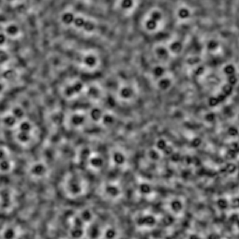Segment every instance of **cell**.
<instances>
[{
	"label": "cell",
	"instance_id": "9c48e42d",
	"mask_svg": "<svg viewBox=\"0 0 239 239\" xmlns=\"http://www.w3.org/2000/svg\"><path fill=\"white\" fill-rule=\"evenodd\" d=\"M232 18H233V30H238L239 31V0L237 3V5H236L235 8H233V13H232Z\"/></svg>",
	"mask_w": 239,
	"mask_h": 239
},
{
	"label": "cell",
	"instance_id": "30bf717a",
	"mask_svg": "<svg viewBox=\"0 0 239 239\" xmlns=\"http://www.w3.org/2000/svg\"><path fill=\"white\" fill-rule=\"evenodd\" d=\"M169 207L172 212L176 213H180L182 208V202L180 200H178V199H174V200H172L170 202Z\"/></svg>",
	"mask_w": 239,
	"mask_h": 239
},
{
	"label": "cell",
	"instance_id": "cb8c5ba5",
	"mask_svg": "<svg viewBox=\"0 0 239 239\" xmlns=\"http://www.w3.org/2000/svg\"><path fill=\"white\" fill-rule=\"evenodd\" d=\"M201 144V140L199 139V138H195L194 139H193V141H192V146L194 148H197V147H199Z\"/></svg>",
	"mask_w": 239,
	"mask_h": 239
},
{
	"label": "cell",
	"instance_id": "2e32d148",
	"mask_svg": "<svg viewBox=\"0 0 239 239\" xmlns=\"http://www.w3.org/2000/svg\"><path fill=\"white\" fill-rule=\"evenodd\" d=\"M224 169L227 173L231 174L236 172V171L237 170V166L236 165L233 163H228L227 164V165L225 166Z\"/></svg>",
	"mask_w": 239,
	"mask_h": 239
},
{
	"label": "cell",
	"instance_id": "7402d4cb",
	"mask_svg": "<svg viewBox=\"0 0 239 239\" xmlns=\"http://www.w3.org/2000/svg\"><path fill=\"white\" fill-rule=\"evenodd\" d=\"M205 119L208 122H212L216 119V115L213 113H208L205 116Z\"/></svg>",
	"mask_w": 239,
	"mask_h": 239
},
{
	"label": "cell",
	"instance_id": "5bb4252c",
	"mask_svg": "<svg viewBox=\"0 0 239 239\" xmlns=\"http://www.w3.org/2000/svg\"><path fill=\"white\" fill-rule=\"evenodd\" d=\"M104 236L106 239H115L117 236V231L113 228H108L104 232Z\"/></svg>",
	"mask_w": 239,
	"mask_h": 239
},
{
	"label": "cell",
	"instance_id": "52a82bcc",
	"mask_svg": "<svg viewBox=\"0 0 239 239\" xmlns=\"http://www.w3.org/2000/svg\"><path fill=\"white\" fill-rule=\"evenodd\" d=\"M102 231L97 223H93L88 229V236L90 239H98Z\"/></svg>",
	"mask_w": 239,
	"mask_h": 239
},
{
	"label": "cell",
	"instance_id": "4fadbf2b",
	"mask_svg": "<svg viewBox=\"0 0 239 239\" xmlns=\"http://www.w3.org/2000/svg\"><path fill=\"white\" fill-rule=\"evenodd\" d=\"M220 43L217 39H210L206 44V48L209 51H214L218 48Z\"/></svg>",
	"mask_w": 239,
	"mask_h": 239
},
{
	"label": "cell",
	"instance_id": "5b68a950",
	"mask_svg": "<svg viewBox=\"0 0 239 239\" xmlns=\"http://www.w3.org/2000/svg\"><path fill=\"white\" fill-rule=\"evenodd\" d=\"M19 228L16 225H8L1 229L0 237L1 239H18L19 237Z\"/></svg>",
	"mask_w": 239,
	"mask_h": 239
},
{
	"label": "cell",
	"instance_id": "9a60e30c",
	"mask_svg": "<svg viewBox=\"0 0 239 239\" xmlns=\"http://www.w3.org/2000/svg\"><path fill=\"white\" fill-rule=\"evenodd\" d=\"M233 86L230 84H229V83H227V84H225L222 87V93L224 94V95H226L227 97L229 96V95H231L232 93H233Z\"/></svg>",
	"mask_w": 239,
	"mask_h": 239
},
{
	"label": "cell",
	"instance_id": "ffe728a7",
	"mask_svg": "<svg viewBox=\"0 0 239 239\" xmlns=\"http://www.w3.org/2000/svg\"><path fill=\"white\" fill-rule=\"evenodd\" d=\"M228 134L231 136H236L238 134V130L236 127H229L228 130H227Z\"/></svg>",
	"mask_w": 239,
	"mask_h": 239
},
{
	"label": "cell",
	"instance_id": "ba28073f",
	"mask_svg": "<svg viewBox=\"0 0 239 239\" xmlns=\"http://www.w3.org/2000/svg\"><path fill=\"white\" fill-rule=\"evenodd\" d=\"M105 192L108 197L111 198L117 197L120 194V189L115 184H108L105 187Z\"/></svg>",
	"mask_w": 239,
	"mask_h": 239
},
{
	"label": "cell",
	"instance_id": "484cf974",
	"mask_svg": "<svg viewBox=\"0 0 239 239\" xmlns=\"http://www.w3.org/2000/svg\"><path fill=\"white\" fill-rule=\"evenodd\" d=\"M217 98H218V101H219V102L220 103V102H224L225 99H227V96L225 95H224L223 93H222V94H220V95L217 97Z\"/></svg>",
	"mask_w": 239,
	"mask_h": 239
},
{
	"label": "cell",
	"instance_id": "6da1fadb",
	"mask_svg": "<svg viewBox=\"0 0 239 239\" xmlns=\"http://www.w3.org/2000/svg\"><path fill=\"white\" fill-rule=\"evenodd\" d=\"M45 134L41 116L28 97L16 95L0 108V140L18 154L35 153Z\"/></svg>",
	"mask_w": 239,
	"mask_h": 239
},
{
	"label": "cell",
	"instance_id": "8992f818",
	"mask_svg": "<svg viewBox=\"0 0 239 239\" xmlns=\"http://www.w3.org/2000/svg\"><path fill=\"white\" fill-rule=\"evenodd\" d=\"M157 222L156 218L151 215H146L143 216L141 218H138L136 223L139 226L141 227H152L155 226V224Z\"/></svg>",
	"mask_w": 239,
	"mask_h": 239
},
{
	"label": "cell",
	"instance_id": "8fae6325",
	"mask_svg": "<svg viewBox=\"0 0 239 239\" xmlns=\"http://www.w3.org/2000/svg\"><path fill=\"white\" fill-rule=\"evenodd\" d=\"M83 233H84V231H83V227H73L70 231L71 236L75 239L81 238L83 236Z\"/></svg>",
	"mask_w": 239,
	"mask_h": 239
},
{
	"label": "cell",
	"instance_id": "603a6c76",
	"mask_svg": "<svg viewBox=\"0 0 239 239\" xmlns=\"http://www.w3.org/2000/svg\"><path fill=\"white\" fill-rule=\"evenodd\" d=\"M205 71V69L204 67L203 66H198L197 69H195V71H194V73H195V74L197 75V76H200V75L203 74Z\"/></svg>",
	"mask_w": 239,
	"mask_h": 239
},
{
	"label": "cell",
	"instance_id": "d6986e66",
	"mask_svg": "<svg viewBox=\"0 0 239 239\" xmlns=\"http://www.w3.org/2000/svg\"><path fill=\"white\" fill-rule=\"evenodd\" d=\"M227 80H228L229 84L232 85V86L235 85L237 83V82H238V78H236V76L234 74L229 75V76H228Z\"/></svg>",
	"mask_w": 239,
	"mask_h": 239
},
{
	"label": "cell",
	"instance_id": "3957f363",
	"mask_svg": "<svg viewBox=\"0 0 239 239\" xmlns=\"http://www.w3.org/2000/svg\"><path fill=\"white\" fill-rule=\"evenodd\" d=\"M88 172L80 165H71L63 171L60 178L62 190L71 197H78L88 188Z\"/></svg>",
	"mask_w": 239,
	"mask_h": 239
},
{
	"label": "cell",
	"instance_id": "277c9868",
	"mask_svg": "<svg viewBox=\"0 0 239 239\" xmlns=\"http://www.w3.org/2000/svg\"><path fill=\"white\" fill-rule=\"evenodd\" d=\"M18 204L17 195L11 189H0V213H10Z\"/></svg>",
	"mask_w": 239,
	"mask_h": 239
},
{
	"label": "cell",
	"instance_id": "7c38bea8",
	"mask_svg": "<svg viewBox=\"0 0 239 239\" xmlns=\"http://www.w3.org/2000/svg\"><path fill=\"white\" fill-rule=\"evenodd\" d=\"M80 218L84 223L90 222L93 219V213L88 209H85L80 214Z\"/></svg>",
	"mask_w": 239,
	"mask_h": 239
},
{
	"label": "cell",
	"instance_id": "7a4b0ae2",
	"mask_svg": "<svg viewBox=\"0 0 239 239\" xmlns=\"http://www.w3.org/2000/svg\"><path fill=\"white\" fill-rule=\"evenodd\" d=\"M108 81L105 93L115 105L127 108L139 102L141 88L135 76L122 71L114 75Z\"/></svg>",
	"mask_w": 239,
	"mask_h": 239
},
{
	"label": "cell",
	"instance_id": "ac0fdd59",
	"mask_svg": "<svg viewBox=\"0 0 239 239\" xmlns=\"http://www.w3.org/2000/svg\"><path fill=\"white\" fill-rule=\"evenodd\" d=\"M236 155H237L236 152L235 151H233V150L231 149V148H229V149L227 151V152L226 153V155H225V158L229 160H234V159L236 157Z\"/></svg>",
	"mask_w": 239,
	"mask_h": 239
},
{
	"label": "cell",
	"instance_id": "d4e9b609",
	"mask_svg": "<svg viewBox=\"0 0 239 239\" xmlns=\"http://www.w3.org/2000/svg\"><path fill=\"white\" fill-rule=\"evenodd\" d=\"M230 148L235 151L237 153H239V144L237 143H233L230 145Z\"/></svg>",
	"mask_w": 239,
	"mask_h": 239
},
{
	"label": "cell",
	"instance_id": "44dd1931",
	"mask_svg": "<svg viewBox=\"0 0 239 239\" xmlns=\"http://www.w3.org/2000/svg\"><path fill=\"white\" fill-rule=\"evenodd\" d=\"M220 102H219V101H218V98L215 97H211V98L209 99V100H208V104H209V106L211 107L216 106L218 105V104Z\"/></svg>",
	"mask_w": 239,
	"mask_h": 239
},
{
	"label": "cell",
	"instance_id": "e0dca14e",
	"mask_svg": "<svg viewBox=\"0 0 239 239\" xmlns=\"http://www.w3.org/2000/svg\"><path fill=\"white\" fill-rule=\"evenodd\" d=\"M236 68L235 66L232 64H227L224 66V72L226 73L227 75L229 76V75H233L235 73Z\"/></svg>",
	"mask_w": 239,
	"mask_h": 239
}]
</instances>
